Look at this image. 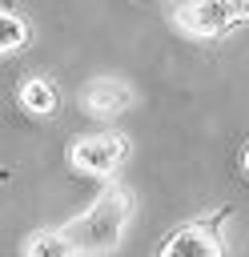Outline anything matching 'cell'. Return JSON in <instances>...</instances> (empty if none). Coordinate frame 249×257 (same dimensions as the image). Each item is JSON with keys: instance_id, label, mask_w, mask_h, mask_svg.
Returning a JSON list of instances; mask_svg holds the SVG:
<instances>
[{"instance_id": "5b68a950", "label": "cell", "mask_w": 249, "mask_h": 257, "mask_svg": "<svg viewBox=\"0 0 249 257\" xmlns=\"http://www.w3.org/2000/svg\"><path fill=\"white\" fill-rule=\"evenodd\" d=\"M129 100H133V92L120 80H108V76H100L84 88V112H92V116H116V112L129 108Z\"/></svg>"}, {"instance_id": "8992f818", "label": "cell", "mask_w": 249, "mask_h": 257, "mask_svg": "<svg viewBox=\"0 0 249 257\" xmlns=\"http://www.w3.org/2000/svg\"><path fill=\"white\" fill-rule=\"evenodd\" d=\"M24 257H80V253L72 249L64 229H44V233H32L24 241Z\"/></svg>"}, {"instance_id": "ba28073f", "label": "cell", "mask_w": 249, "mask_h": 257, "mask_svg": "<svg viewBox=\"0 0 249 257\" xmlns=\"http://www.w3.org/2000/svg\"><path fill=\"white\" fill-rule=\"evenodd\" d=\"M24 40H28L24 16H16L12 8H4V12H0V48H4V56L16 52V48H24Z\"/></svg>"}, {"instance_id": "52a82bcc", "label": "cell", "mask_w": 249, "mask_h": 257, "mask_svg": "<svg viewBox=\"0 0 249 257\" xmlns=\"http://www.w3.org/2000/svg\"><path fill=\"white\" fill-rule=\"evenodd\" d=\"M20 104H24L28 112H36V116H52V112H56V88H52L48 80L32 76V80L20 84Z\"/></svg>"}, {"instance_id": "9c48e42d", "label": "cell", "mask_w": 249, "mask_h": 257, "mask_svg": "<svg viewBox=\"0 0 249 257\" xmlns=\"http://www.w3.org/2000/svg\"><path fill=\"white\" fill-rule=\"evenodd\" d=\"M245 169H249V149H245Z\"/></svg>"}, {"instance_id": "6da1fadb", "label": "cell", "mask_w": 249, "mask_h": 257, "mask_svg": "<svg viewBox=\"0 0 249 257\" xmlns=\"http://www.w3.org/2000/svg\"><path fill=\"white\" fill-rule=\"evenodd\" d=\"M129 209H133V201H129L125 189H104V193H100L76 221L64 225V237L72 241V249H76L80 257L108 253V249H116L120 237H125Z\"/></svg>"}, {"instance_id": "277c9868", "label": "cell", "mask_w": 249, "mask_h": 257, "mask_svg": "<svg viewBox=\"0 0 249 257\" xmlns=\"http://www.w3.org/2000/svg\"><path fill=\"white\" fill-rule=\"evenodd\" d=\"M157 257H221L217 229H213L209 221L181 225L177 233H169V237H165V245L157 249Z\"/></svg>"}, {"instance_id": "3957f363", "label": "cell", "mask_w": 249, "mask_h": 257, "mask_svg": "<svg viewBox=\"0 0 249 257\" xmlns=\"http://www.w3.org/2000/svg\"><path fill=\"white\" fill-rule=\"evenodd\" d=\"M129 145L116 137V133H100V137H88L80 145H72V165L80 173H92V177H108L120 161H125Z\"/></svg>"}, {"instance_id": "30bf717a", "label": "cell", "mask_w": 249, "mask_h": 257, "mask_svg": "<svg viewBox=\"0 0 249 257\" xmlns=\"http://www.w3.org/2000/svg\"><path fill=\"white\" fill-rule=\"evenodd\" d=\"M241 4H245V12H249V0H241Z\"/></svg>"}, {"instance_id": "7a4b0ae2", "label": "cell", "mask_w": 249, "mask_h": 257, "mask_svg": "<svg viewBox=\"0 0 249 257\" xmlns=\"http://www.w3.org/2000/svg\"><path fill=\"white\" fill-rule=\"evenodd\" d=\"M245 16L249 12H245L241 0H185L177 8V24L189 36H221Z\"/></svg>"}]
</instances>
